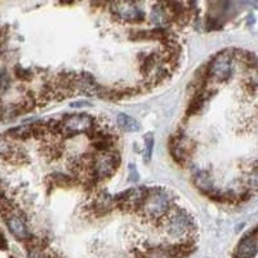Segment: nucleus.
Here are the masks:
<instances>
[{
    "label": "nucleus",
    "mask_w": 258,
    "mask_h": 258,
    "mask_svg": "<svg viewBox=\"0 0 258 258\" xmlns=\"http://www.w3.org/2000/svg\"><path fill=\"white\" fill-rule=\"evenodd\" d=\"M115 144L116 142L110 141V140H94V141H91V149L97 154L107 153L109 150L115 147Z\"/></svg>",
    "instance_id": "obj_16"
},
{
    "label": "nucleus",
    "mask_w": 258,
    "mask_h": 258,
    "mask_svg": "<svg viewBox=\"0 0 258 258\" xmlns=\"http://www.w3.org/2000/svg\"><path fill=\"white\" fill-rule=\"evenodd\" d=\"M0 249L2 250L8 249V241H7V239L4 238V235L2 231H0Z\"/></svg>",
    "instance_id": "obj_20"
},
{
    "label": "nucleus",
    "mask_w": 258,
    "mask_h": 258,
    "mask_svg": "<svg viewBox=\"0 0 258 258\" xmlns=\"http://www.w3.org/2000/svg\"><path fill=\"white\" fill-rule=\"evenodd\" d=\"M192 181L194 185L197 186L198 190L202 191L204 195H207L214 187L213 179H212L211 174L207 170H199L197 173H194Z\"/></svg>",
    "instance_id": "obj_12"
},
{
    "label": "nucleus",
    "mask_w": 258,
    "mask_h": 258,
    "mask_svg": "<svg viewBox=\"0 0 258 258\" xmlns=\"http://www.w3.org/2000/svg\"><path fill=\"white\" fill-rule=\"evenodd\" d=\"M232 49H225L211 59L207 64L208 78L212 83H225L232 77Z\"/></svg>",
    "instance_id": "obj_5"
},
{
    "label": "nucleus",
    "mask_w": 258,
    "mask_h": 258,
    "mask_svg": "<svg viewBox=\"0 0 258 258\" xmlns=\"http://www.w3.org/2000/svg\"><path fill=\"white\" fill-rule=\"evenodd\" d=\"M150 21H151L156 27H164V29H169V26L172 25V18H170L168 11L159 3L151 8V12H150Z\"/></svg>",
    "instance_id": "obj_10"
},
{
    "label": "nucleus",
    "mask_w": 258,
    "mask_h": 258,
    "mask_svg": "<svg viewBox=\"0 0 258 258\" xmlns=\"http://www.w3.org/2000/svg\"><path fill=\"white\" fill-rule=\"evenodd\" d=\"M110 11L116 20L125 24H142L146 15L137 6V0H114L110 2Z\"/></svg>",
    "instance_id": "obj_6"
},
{
    "label": "nucleus",
    "mask_w": 258,
    "mask_h": 258,
    "mask_svg": "<svg viewBox=\"0 0 258 258\" xmlns=\"http://www.w3.org/2000/svg\"><path fill=\"white\" fill-rule=\"evenodd\" d=\"M174 204L176 202L172 191L164 187H150L149 195L138 213L142 214L146 220L161 222Z\"/></svg>",
    "instance_id": "obj_2"
},
{
    "label": "nucleus",
    "mask_w": 258,
    "mask_h": 258,
    "mask_svg": "<svg viewBox=\"0 0 258 258\" xmlns=\"http://www.w3.org/2000/svg\"><path fill=\"white\" fill-rule=\"evenodd\" d=\"M138 173H137V169H136V167L133 168V165H129V181L131 182H137L138 181Z\"/></svg>",
    "instance_id": "obj_19"
},
{
    "label": "nucleus",
    "mask_w": 258,
    "mask_h": 258,
    "mask_svg": "<svg viewBox=\"0 0 258 258\" xmlns=\"http://www.w3.org/2000/svg\"><path fill=\"white\" fill-rule=\"evenodd\" d=\"M48 183L53 186V187H62V188H70L78 183V178H74L71 174L61 173V172H54L49 176V181Z\"/></svg>",
    "instance_id": "obj_11"
},
{
    "label": "nucleus",
    "mask_w": 258,
    "mask_h": 258,
    "mask_svg": "<svg viewBox=\"0 0 258 258\" xmlns=\"http://www.w3.org/2000/svg\"><path fill=\"white\" fill-rule=\"evenodd\" d=\"M4 136L15 142L27 141V140L32 138L30 124H27V125H20V126H16V128L9 129L8 132H7Z\"/></svg>",
    "instance_id": "obj_14"
},
{
    "label": "nucleus",
    "mask_w": 258,
    "mask_h": 258,
    "mask_svg": "<svg viewBox=\"0 0 258 258\" xmlns=\"http://www.w3.org/2000/svg\"><path fill=\"white\" fill-rule=\"evenodd\" d=\"M206 103V97L203 96L200 92H194V96L191 97V100L187 106V110H186V117H191L195 116V115L202 114Z\"/></svg>",
    "instance_id": "obj_13"
},
{
    "label": "nucleus",
    "mask_w": 258,
    "mask_h": 258,
    "mask_svg": "<svg viewBox=\"0 0 258 258\" xmlns=\"http://www.w3.org/2000/svg\"><path fill=\"white\" fill-rule=\"evenodd\" d=\"M144 160L146 163H150L151 158H153V151H154V135L153 133H147L144 138Z\"/></svg>",
    "instance_id": "obj_18"
},
{
    "label": "nucleus",
    "mask_w": 258,
    "mask_h": 258,
    "mask_svg": "<svg viewBox=\"0 0 258 258\" xmlns=\"http://www.w3.org/2000/svg\"><path fill=\"white\" fill-rule=\"evenodd\" d=\"M3 214L4 220H6L7 226H8L9 231L12 232L13 236L17 238L21 241H26L31 238V232L26 225V217H25L24 212H8Z\"/></svg>",
    "instance_id": "obj_8"
},
{
    "label": "nucleus",
    "mask_w": 258,
    "mask_h": 258,
    "mask_svg": "<svg viewBox=\"0 0 258 258\" xmlns=\"http://www.w3.org/2000/svg\"><path fill=\"white\" fill-rule=\"evenodd\" d=\"M71 107H79V106H91L88 102H78V103H71Z\"/></svg>",
    "instance_id": "obj_21"
},
{
    "label": "nucleus",
    "mask_w": 258,
    "mask_h": 258,
    "mask_svg": "<svg viewBox=\"0 0 258 258\" xmlns=\"http://www.w3.org/2000/svg\"><path fill=\"white\" fill-rule=\"evenodd\" d=\"M257 254V234L255 229L252 230V232L246 234L240 243L236 246L235 250V258H254Z\"/></svg>",
    "instance_id": "obj_9"
},
{
    "label": "nucleus",
    "mask_w": 258,
    "mask_h": 258,
    "mask_svg": "<svg viewBox=\"0 0 258 258\" xmlns=\"http://www.w3.org/2000/svg\"><path fill=\"white\" fill-rule=\"evenodd\" d=\"M11 258H16V257H11Z\"/></svg>",
    "instance_id": "obj_23"
},
{
    "label": "nucleus",
    "mask_w": 258,
    "mask_h": 258,
    "mask_svg": "<svg viewBox=\"0 0 258 258\" xmlns=\"http://www.w3.org/2000/svg\"><path fill=\"white\" fill-rule=\"evenodd\" d=\"M59 120V140H69L85 133L96 123V119L85 112L64 114Z\"/></svg>",
    "instance_id": "obj_3"
},
{
    "label": "nucleus",
    "mask_w": 258,
    "mask_h": 258,
    "mask_svg": "<svg viewBox=\"0 0 258 258\" xmlns=\"http://www.w3.org/2000/svg\"><path fill=\"white\" fill-rule=\"evenodd\" d=\"M116 208L115 206L114 195H110L109 192H98L94 195L93 200L84 206L83 211L85 214H89L93 218H101L103 216L111 213Z\"/></svg>",
    "instance_id": "obj_7"
},
{
    "label": "nucleus",
    "mask_w": 258,
    "mask_h": 258,
    "mask_svg": "<svg viewBox=\"0 0 258 258\" xmlns=\"http://www.w3.org/2000/svg\"><path fill=\"white\" fill-rule=\"evenodd\" d=\"M161 223L169 238L181 240L183 238H195L197 234V221L192 214L177 204H174Z\"/></svg>",
    "instance_id": "obj_1"
},
{
    "label": "nucleus",
    "mask_w": 258,
    "mask_h": 258,
    "mask_svg": "<svg viewBox=\"0 0 258 258\" xmlns=\"http://www.w3.org/2000/svg\"><path fill=\"white\" fill-rule=\"evenodd\" d=\"M74 2H75V0H61V3H63V4H71V3H74Z\"/></svg>",
    "instance_id": "obj_22"
},
{
    "label": "nucleus",
    "mask_w": 258,
    "mask_h": 258,
    "mask_svg": "<svg viewBox=\"0 0 258 258\" xmlns=\"http://www.w3.org/2000/svg\"><path fill=\"white\" fill-rule=\"evenodd\" d=\"M117 126L125 132H138L141 129V124L136 120L135 117L129 116L126 114H119L116 116Z\"/></svg>",
    "instance_id": "obj_15"
},
{
    "label": "nucleus",
    "mask_w": 258,
    "mask_h": 258,
    "mask_svg": "<svg viewBox=\"0 0 258 258\" xmlns=\"http://www.w3.org/2000/svg\"><path fill=\"white\" fill-rule=\"evenodd\" d=\"M150 192V187L140 186V187L128 188L125 191H120L114 195L115 206L121 212L126 213H138L144 206L145 200Z\"/></svg>",
    "instance_id": "obj_4"
},
{
    "label": "nucleus",
    "mask_w": 258,
    "mask_h": 258,
    "mask_svg": "<svg viewBox=\"0 0 258 258\" xmlns=\"http://www.w3.org/2000/svg\"><path fill=\"white\" fill-rule=\"evenodd\" d=\"M15 77L16 79H18L20 82L27 83V82H31V80L34 79L35 73H34V70H31V69H25V68H21V66H16Z\"/></svg>",
    "instance_id": "obj_17"
}]
</instances>
